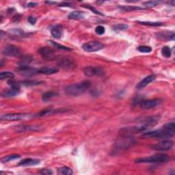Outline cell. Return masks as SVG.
Instances as JSON below:
<instances>
[{
	"instance_id": "cell-12",
	"label": "cell",
	"mask_w": 175,
	"mask_h": 175,
	"mask_svg": "<svg viewBox=\"0 0 175 175\" xmlns=\"http://www.w3.org/2000/svg\"><path fill=\"white\" fill-rule=\"evenodd\" d=\"M174 145L172 140H164L152 146L153 149L157 151H166L170 150Z\"/></svg>"
},
{
	"instance_id": "cell-31",
	"label": "cell",
	"mask_w": 175,
	"mask_h": 175,
	"mask_svg": "<svg viewBox=\"0 0 175 175\" xmlns=\"http://www.w3.org/2000/svg\"><path fill=\"white\" fill-rule=\"evenodd\" d=\"M162 2L161 1H156V0H152V1H148L144 2L143 4L146 8H153L155 6H157Z\"/></svg>"
},
{
	"instance_id": "cell-15",
	"label": "cell",
	"mask_w": 175,
	"mask_h": 175,
	"mask_svg": "<svg viewBox=\"0 0 175 175\" xmlns=\"http://www.w3.org/2000/svg\"><path fill=\"white\" fill-rule=\"evenodd\" d=\"M155 79H156V76H155V75H150L147 76L146 77L144 78L142 80L140 81L139 83L137 84L136 88L140 90V89H142L145 88L146 86H147L148 84H150L151 82H153Z\"/></svg>"
},
{
	"instance_id": "cell-27",
	"label": "cell",
	"mask_w": 175,
	"mask_h": 175,
	"mask_svg": "<svg viewBox=\"0 0 175 175\" xmlns=\"http://www.w3.org/2000/svg\"><path fill=\"white\" fill-rule=\"evenodd\" d=\"M15 77V75L11 72L6 71V72H2L0 73V80H13Z\"/></svg>"
},
{
	"instance_id": "cell-43",
	"label": "cell",
	"mask_w": 175,
	"mask_h": 175,
	"mask_svg": "<svg viewBox=\"0 0 175 175\" xmlns=\"http://www.w3.org/2000/svg\"><path fill=\"white\" fill-rule=\"evenodd\" d=\"M46 4H56V2H45Z\"/></svg>"
},
{
	"instance_id": "cell-26",
	"label": "cell",
	"mask_w": 175,
	"mask_h": 175,
	"mask_svg": "<svg viewBox=\"0 0 175 175\" xmlns=\"http://www.w3.org/2000/svg\"><path fill=\"white\" fill-rule=\"evenodd\" d=\"M58 95L57 92H53V91H48L45 92L42 95V98L43 101H48L49 100H50L52 97H55V96Z\"/></svg>"
},
{
	"instance_id": "cell-10",
	"label": "cell",
	"mask_w": 175,
	"mask_h": 175,
	"mask_svg": "<svg viewBox=\"0 0 175 175\" xmlns=\"http://www.w3.org/2000/svg\"><path fill=\"white\" fill-rule=\"evenodd\" d=\"M38 53L42 58L47 61L54 60L55 59V52L51 48L48 47H43L38 49Z\"/></svg>"
},
{
	"instance_id": "cell-22",
	"label": "cell",
	"mask_w": 175,
	"mask_h": 175,
	"mask_svg": "<svg viewBox=\"0 0 175 175\" xmlns=\"http://www.w3.org/2000/svg\"><path fill=\"white\" fill-rule=\"evenodd\" d=\"M59 71L58 68H49V67H42L38 69V73L44 74V75H52L57 73Z\"/></svg>"
},
{
	"instance_id": "cell-24",
	"label": "cell",
	"mask_w": 175,
	"mask_h": 175,
	"mask_svg": "<svg viewBox=\"0 0 175 175\" xmlns=\"http://www.w3.org/2000/svg\"><path fill=\"white\" fill-rule=\"evenodd\" d=\"M48 42L51 45H52L53 47H54L55 49H59V50H63V51H72V49L71 48H69L68 47H66V46L62 45L58 43V42H54V41H49Z\"/></svg>"
},
{
	"instance_id": "cell-7",
	"label": "cell",
	"mask_w": 175,
	"mask_h": 175,
	"mask_svg": "<svg viewBox=\"0 0 175 175\" xmlns=\"http://www.w3.org/2000/svg\"><path fill=\"white\" fill-rule=\"evenodd\" d=\"M29 116H30V115L29 114L13 113L2 115L0 118L2 121H18L24 120Z\"/></svg>"
},
{
	"instance_id": "cell-3",
	"label": "cell",
	"mask_w": 175,
	"mask_h": 175,
	"mask_svg": "<svg viewBox=\"0 0 175 175\" xmlns=\"http://www.w3.org/2000/svg\"><path fill=\"white\" fill-rule=\"evenodd\" d=\"M170 157L165 154H156L150 157L138 158L135 160L137 164H162L169 161Z\"/></svg>"
},
{
	"instance_id": "cell-18",
	"label": "cell",
	"mask_w": 175,
	"mask_h": 175,
	"mask_svg": "<svg viewBox=\"0 0 175 175\" xmlns=\"http://www.w3.org/2000/svg\"><path fill=\"white\" fill-rule=\"evenodd\" d=\"M62 33H63V29H62V25H55L51 29V34L53 37L55 38H60L62 36Z\"/></svg>"
},
{
	"instance_id": "cell-33",
	"label": "cell",
	"mask_w": 175,
	"mask_h": 175,
	"mask_svg": "<svg viewBox=\"0 0 175 175\" xmlns=\"http://www.w3.org/2000/svg\"><path fill=\"white\" fill-rule=\"evenodd\" d=\"M138 51H140L141 53H145V54H148V53H151L152 51V48L149 46H140V47H138Z\"/></svg>"
},
{
	"instance_id": "cell-34",
	"label": "cell",
	"mask_w": 175,
	"mask_h": 175,
	"mask_svg": "<svg viewBox=\"0 0 175 175\" xmlns=\"http://www.w3.org/2000/svg\"><path fill=\"white\" fill-rule=\"evenodd\" d=\"M32 58L31 56L29 55H26L25 57H24L22 58V60L20 62V66H26V65H28L30 62H32Z\"/></svg>"
},
{
	"instance_id": "cell-8",
	"label": "cell",
	"mask_w": 175,
	"mask_h": 175,
	"mask_svg": "<svg viewBox=\"0 0 175 175\" xmlns=\"http://www.w3.org/2000/svg\"><path fill=\"white\" fill-rule=\"evenodd\" d=\"M2 54L8 57H19L21 55V51L18 47L15 45H6L2 51Z\"/></svg>"
},
{
	"instance_id": "cell-41",
	"label": "cell",
	"mask_w": 175,
	"mask_h": 175,
	"mask_svg": "<svg viewBox=\"0 0 175 175\" xmlns=\"http://www.w3.org/2000/svg\"><path fill=\"white\" fill-rule=\"evenodd\" d=\"M21 17H22V16L21 15H16L14 16V17H13V21H14L15 22H18L19 21H20Z\"/></svg>"
},
{
	"instance_id": "cell-37",
	"label": "cell",
	"mask_w": 175,
	"mask_h": 175,
	"mask_svg": "<svg viewBox=\"0 0 175 175\" xmlns=\"http://www.w3.org/2000/svg\"><path fill=\"white\" fill-rule=\"evenodd\" d=\"M11 34H15V35H16V36H24L25 34V33L21 30V29H12V30H11Z\"/></svg>"
},
{
	"instance_id": "cell-36",
	"label": "cell",
	"mask_w": 175,
	"mask_h": 175,
	"mask_svg": "<svg viewBox=\"0 0 175 175\" xmlns=\"http://www.w3.org/2000/svg\"><path fill=\"white\" fill-rule=\"evenodd\" d=\"M105 32V29L102 25H98L95 28V32L98 35H103Z\"/></svg>"
},
{
	"instance_id": "cell-28",
	"label": "cell",
	"mask_w": 175,
	"mask_h": 175,
	"mask_svg": "<svg viewBox=\"0 0 175 175\" xmlns=\"http://www.w3.org/2000/svg\"><path fill=\"white\" fill-rule=\"evenodd\" d=\"M21 156L19 155H16V154H14V155H8V156H6L3 157L1 161L2 163H7L9 162V161H14L19 159V158H20Z\"/></svg>"
},
{
	"instance_id": "cell-42",
	"label": "cell",
	"mask_w": 175,
	"mask_h": 175,
	"mask_svg": "<svg viewBox=\"0 0 175 175\" xmlns=\"http://www.w3.org/2000/svg\"><path fill=\"white\" fill-rule=\"evenodd\" d=\"M38 4L37 3H34V2H30V3H29V4H28V7H34V6H36V5H37Z\"/></svg>"
},
{
	"instance_id": "cell-21",
	"label": "cell",
	"mask_w": 175,
	"mask_h": 175,
	"mask_svg": "<svg viewBox=\"0 0 175 175\" xmlns=\"http://www.w3.org/2000/svg\"><path fill=\"white\" fill-rule=\"evenodd\" d=\"M85 17V13L81 11H73L68 15V19L72 20H79Z\"/></svg>"
},
{
	"instance_id": "cell-29",
	"label": "cell",
	"mask_w": 175,
	"mask_h": 175,
	"mask_svg": "<svg viewBox=\"0 0 175 175\" xmlns=\"http://www.w3.org/2000/svg\"><path fill=\"white\" fill-rule=\"evenodd\" d=\"M138 24L143 25L153 26V27H157V26L163 25V24L161 22H153V21H138Z\"/></svg>"
},
{
	"instance_id": "cell-14",
	"label": "cell",
	"mask_w": 175,
	"mask_h": 175,
	"mask_svg": "<svg viewBox=\"0 0 175 175\" xmlns=\"http://www.w3.org/2000/svg\"><path fill=\"white\" fill-rule=\"evenodd\" d=\"M20 92V87L11 86L8 89L3 92L2 97L4 98H11L18 95Z\"/></svg>"
},
{
	"instance_id": "cell-44",
	"label": "cell",
	"mask_w": 175,
	"mask_h": 175,
	"mask_svg": "<svg viewBox=\"0 0 175 175\" xmlns=\"http://www.w3.org/2000/svg\"><path fill=\"white\" fill-rule=\"evenodd\" d=\"M169 4H171V5L173 6H174V0H173V1L170 2Z\"/></svg>"
},
{
	"instance_id": "cell-1",
	"label": "cell",
	"mask_w": 175,
	"mask_h": 175,
	"mask_svg": "<svg viewBox=\"0 0 175 175\" xmlns=\"http://www.w3.org/2000/svg\"><path fill=\"white\" fill-rule=\"evenodd\" d=\"M174 133L175 125L174 123H169L165 124L160 129L146 132L142 137L143 138H169L173 137Z\"/></svg>"
},
{
	"instance_id": "cell-5",
	"label": "cell",
	"mask_w": 175,
	"mask_h": 175,
	"mask_svg": "<svg viewBox=\"0 0 175 175\" xmlns=\"http://www.w3.org/2000/svg\"><path fill=\"white\" fill-rule=\"evenodd\" d=\"M57 64L59 67L67 71L73 70L77 67V64H76L73 59L70 57H67V56L59 58L57 60Z\"/></svg>"
},
{
	"instance_id": "cell-4",
	"label": "cell",
	"mask_w": 175,
	"mask_h": 175,
	"mask_svg": "<svg viewBox=\"0 0 175 175\" xmlns=\"http://www.w3.org/2000/svg\"><path fill=\"white\" fill-rule=\"evenodd\" d=\"M135 143V140L132 135H120V138L116 143L114 149L116 151L125 150L130 148Z\"/></svg>"
},
{
	"instance_id": "cell-25",
	"label": "cell",
	"mask_w": 175,
	"mask_h": 175,
	"mask_svg": "<svg viewBox=\"0 0 175 175\" xmlns=\"http://www.w3.org/2000/svg\"><path fill=\"white\" fill-rule=\"evenodd\" d=\"M119 8L121 11L125 12H131L135 11H139V10H142L143 8L139 7V6H119Z\"/></svg>"
},
{
	"instance_id": "cell-6",
	"label": "cell",
	"mask_w": 175,
	"mask_h": 175,
	"mask_svg": "<svg viewBox=\"0 0 175 175\" xmlns=\"http://www.w3.org/2000/svg\"><path fill=\"white\" fill-rule=\"evenodd\" d=\"M161 102L162 101L160 98H153V99L138 100L136 102V104L139 105L140 107L142 110H150L160 105Z\"/></svg>"
},
{
	"instance_id": "cell-19",
	"label": "cell",
	"mask_w": 175,
	"mask_h": 175,
	"mask_svg": "<svg viewBox=\"0 0 175 175\" xmlns=\"http://www.w3.org/2000/svg\"><path fill=\"white\" fill-rule=\"evenodd\" d=\"M157 36L158 38L164 41H174V32H164L157 33Z\"/></svg>"
},
{
	"instance_id": "cell-11",
	"label": "cell",
	"mask_w": 175,
	"mask_h": 175,
	"mask_svg": "<svg viewBox=\"0 0 175 175\" xmlns=\"http://www.w3.org/2000/svg\"><path fill=\"white\" fill-rule=\"evenodd\" d=\"M84 73L88 77H93V76H101L103 74V70L101 67L88 66V67L84 68Z\"/></svg>"
},
{
	"instance_id": "cell-13",
	"label": "cell",
	"mask_w": 175,
	"mask_h": 175,
	"mask_svg": "<svg viewBox=\"0 0 175 175\" xmlns=\"http://www.w3.org/2000/svg\"><path fill=\"white\" fill-rule=\"evenodd\" d=\"M17 71L22 75H27V76H30V75H34L36 73H38V69H36L34 68L30 67L28 65L26 66H19L17 68Z\"/></svg>"
},
{
	"instance_id": "cell-20",
	"label": "cell",
	"mask_w": 175,
	"mask_h": 175,
	"mask_svg": "<svg viewBox=\"0 0 175 175\" xmlns=\"http://www.w3.org/2000/svg\"><path fill=\"white\" fill-rule=\"evenodd\" d=\"M62 110H55V109H51V108L45 109V110H42L41 112H39V113L36 114L34 116H36V117H43V116H46L51 115L53 114L58 113V112H60Z\"/></svg>"
},
{
	"instance_id": "cell-30",
	"label": "cell",
	"mask_w": 175,
	"mask_h": 175,
	"mask_svg": "<svg viewBox=\"0 0 175 175\" xmlns=\"http://www.w3.org/2000/svg\"><path fill=\"white\" fill-rule=\"evenodd\" d=\"M129 28V25L127 24H117L115 25L114 26H113V29L114 31L119 32H122V31H125L128 29Z\"/></svg>"
},
{
	"instance_id": "cell-23",
	"label": "cell",
	"mask_w": 175,
	"mask_h": 175,
	"mask_svg": "<svg viewBox=\"0 0 175 175\" xmlns=\"http://www.w3.org/2000/svg\"><path fill=\"white\" fill-rule=\"evenodd\" d=\"M57 173L58 174L60 175H71L73 173V172H72L71 168L69 167L62 166L58 168Z\"/></svg>"
},
{
	"instance_id": "cell-17",
	"label": "cell",
	"mask_w": 175,
	"mask_h": 175,
	"mask_svg": "<svg viewBox=\"0 0 175 175\" xmlns=\"http://www.w3.org/2000/svg\"><path fill=\"white\" fill-rule=\"evenodd\" d=\"M39 128L36 126H31V125H17L15 127V130L16 132L21 133V132H26V131H37Z\"/></svg>"
},
{
	"instance_id": "cell-2",
	"label": "cell",
	"mask_w": 175,
	"mask_h": 175,
	"mask_svg": "<svg viewBox=\"0 0 175 175\" xmlns=\"http://www.w3.org/2000/svg\"><path fill=\"white\" fill-rule=\"evenodd\" d=\"M91 82L88 80H84L78 83L68 85L64 88V92L66 94L71 97H77L86 91L90 87Z\"/></svg>"
},
{
	"instance_id": "cell-32",
	"label": "cell",
	"mask_w": 175,
	"mask_h": 175,
	"mask_svg": "<svg viewBox=\"0 0 175 175\" xmlns=\"http://www.w3.org/2000/svg\"><path fill=\"white\" fill-rule=\"evenodd\" d=\"M161 54H162L163 56H164L165 58H170V56L172 55V51H171V49L168 47V46H165L161 49Z\"/></svg>"
},
{
	"instance_id": "cell-9",
	"label": "cell",
	"mask_w": 175,
	"mask_h": 175,
	"mask_svg": "<svg viewBox=\"0 0 175 175\" xmlns=\"http://www.w3.org/2000/svg\"><path fill=\"white\" fill-rule=\"evenodd\" d=\"M104 47V45L98 41H90L84 43L82 48L87 52H95L101 50Z\"/></svg>"
},
{
	"instance_id": "cell-40",
	"label": "cell",
	"mask_w": 175,
	"mask_h": 175,
	"mask_svg": "<svg viewBox=\"0 0 175 175\" xmlns=\"http://www.w3.org/2000/svg\"><path fill=\"white\" fill-rule=\"evenodd\" d=\"M58 6H60V7H71L72 4L68 2H62Z\"/></svg>"
},
{
	"instance_id": "cell-16",
	"label": "cell",
	"mask_w": 175,
	"mask_h": 175,
	"mask_svg": "<svg viewBox=\"0 0 175 175\" xmlns=\"http://www.w3.org/2000/svg\"><path fill=\"white\" fill-rule=\"evenodd\" d=\"M41 161L38 159H32V158H26L21 160L19 163L18 166H36L40 164Z\"/></svg>"
},
{
	"instance_id": "cell-38",
	"label": "cell",
	"mask_w": 175,
	"mask_h": 175,
	"mask_svg": "<svg viewBox=\"0 0 175 175\" xmlns=\"http://www.w3.org/2000/svg\"><path fill=\"white\" fill-rule=\"evenodd\" d=\"M41 174H53V171L50 169H42L39 171Z\"/></svg>"
},
{
	"instance_id": "cell-39",
	"label": "cell",
	"mask_w": 175,
	"mask_h": 175,
	"mask_svg": "<svg viewBox=\"0 0 175 175\" xmlns=\"http://www.w3.org/2000/svg\"><path fill=\"white\" fill-rule=\"evenodd\" d=\"M28 22L31 25H34L36 22V20H37V19H36L35 16H29L28 17Z\"/></svg>"
},
{
	"instance_id": "cell-35",
	"label": "cell",
	"mask_w": 175,
	"mask_h": 175,
	"mask_svg": "<svg viewBox=\"0 0 175 175\" xmlns=\"http://www.w3.org/2000/svg\"><path fill=\"white\" fill-rule=\"evenodd\" d=\"M83 7H84V8H87V9L90 10V11H91L92 12H94V13H95V14H97V15H103V14H102L101 12H100L99 11H97V9L94 8V7H92V6H90V5H83Z\"/></svg>"
}]
</instances>
